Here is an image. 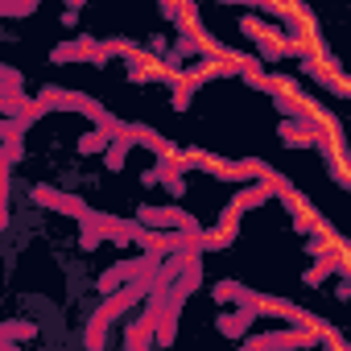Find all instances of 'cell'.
<instances>
[{
    "label": "cell",
    "instance_id": "7c38bea8",
    "mask_svg": "<svg viewBox=\"0 0 351 351\" xmlns=\"http://www.w3.org/2000/svg\"><path fill=\"white\" fill-rule=\"evenodd\" d=\"M211 298H215V302H232V306H252L256 293H252L248 285H240V281H215V285H211Z\"/></svg>",
    "mask_w": 351,
    "mask_h": 351
},
{
    "label": "cell",
    "instance_id": "6da1fadb",
    "mask_svg": "<svg viewBox=\"0 0 351 351\" xmlns=\"http://www.w3.org/2000/svg\"><path fill=\"white\" fill-rule=\"evenodd\" d=\"M141 302H145V281H128V285H120L116 293H108V302L87 318L83 347H87V351H104V343H108V326H112L120 314H128L132 306H141Z\"/></svg>",
    "mask_w": 351,
    "mask_h": 351
},
{
    "label": "cell",
    "instance_id": "5bb4252c",
    "mask_svg": "<svg viewBox=\"0 0 351 351\" xmlns=\"http://www.w3.org/2000/svg\"><path fill=\"white\" fill-rule=\"evenodd\" d=\"M169 54H178L182 62L195 58V54H199V34H195L191 25H178V38H173V50H169Z\"/></svg>",
    "mask_w": 351,
    "mask_h": 351
},
{
    "label": "cell",
    "instance_id": "d6986e66",
    "mask_svg": "<svg viewBox=\"0 0 351 351\" xmlns=\"http://www.w3.org/2000/svg\"><path fill=\"white\" fill-rule=\"evenodd\" d=\"M38 9V0H0V17H34Z\"/></svg>",
    "mask_w": 351,
    "mask_h": 351
},
{
    "label": "cell",
    "instance_id": "7a4b0ae2",
    "mask_svg": "<svg viewBox=\"0 0 351 351\" xmlns=\"http://www.w3.org/2000/svg\"><path fill=\"white\" fill-rule=\"evenodd\" d=\"M269 195H273V186L269 182H252L248 191H240L228 207H223V215H219V223L211 228V232H203L207 236V252H219V248H228L232 240H236V228H240V219L248 215V211H256L261 203H269Z\"/></svg>",
    "mask_w": 351,
    "mask_h": 351
},
{
    "label": "cell",
    "instance_id": "e0dca14e",
    "mask_svg": "<svg viewBox=\"0 0 351 351\" xmlns=\"http://www.w3.org/2000/svg\"><path fill=\"white\" fill-rule=\"evenodd\" d=\"M9 173H13V165L0 157V232L9 228V182H13Z\"/></svg>",
    "mask_w": 351,
    "mask_h": 351
},
{
    "label": "cell",
    "instance_id": "4316f807",
    "mask_svg": "<svg viewBox=\"0 0 351 351\" xmlns=\"http://www.w3.org/2000/svg\"><path fill=\"white\" fill-rule=\"evenodd\" d=\"M5 347H9V343H5V339H0V351H5Z\"/></svg>",
    "mask_w": 351,
    "mask_h": 351
},
{
    "label": "cell",
    "instance_id": "ffe728a7",
    "mask_svg": "<svg viewBox=\"0 0 351 351\" xmlns=\"http://www.w3.org/2000/svg\"><path fill=\"white\" fill-rule=\"evenodd\" d=\"M0 91H25V75L17 66H0Z\"/></svg>",
    "mask_w": 351,
    "mask_h": 351
},
{
    "label": "cell",
    "instance_id": "30bf717a",
    "mask_svg": "<svg viewBox=\"0 0 351 351\" xmlns=\"http://www.w3.org/2000/svg\"><path fill=\"white\" fill-rule=\"evenodd\" d=\"M252 322H256V306H240L236 314H219V335L244 339V335L252 330Z\"/></svg>",
    "mask_w": 351,
    "mask_h": 351
},
{
    "label": "cell",
    "instance_id": "7402d4cb",
    "mask_svg": "<svg viewBox=\"0 0 351 351\" xmlns=\"http://www.w3.org/2000/svg\"><path fill=\"white\" fill-rule=\"evenodd\" d=\"M161 186L169 191V199H182V195H186V178H165Z\"/></svg>",
    "mask_w": 351,
    "mask_h": 351
},
{
    "label": "cell",
    "instance_id": "d4e9b609",
    "mask_svg": "<svg viewBox=\"0 0 351 351\" xmlns=\"http://www.w3.org/2000/svg\"><path fill=\"white\" fill-rule=\"evenodd\" d=\"M13 132V120H0V136H9Z\"/></svg>",
    "mask_w": 351,
    "mask_h": 351
},
{
    "label": "cell",
    "instance_id": "8fae6325",
    "mask_svg": "<svg viewBox=\"0 0 351 351\" xmlns=\"http://www.w3.org/2000/svg\"><path fill=\"white\" fill-rule=\"evenodd\" d=\"M132 42L128 38H108V42H95V54H91V66H108L112 58H132Z\"/></svg>",
    "mask_w": 351,
    "mask_h": 351
},
{
    "label": "cell",
    "instance_id": "ba28073f",
    "mask_svg": "<svg viewBox=\"0 0 351 351\" xmlns=\"http://www.w3.org/2000/svg\"><path fill=\"white\" fill-rule=\"evenodd\" d=\"M91 54H95V38H91V34H79L75 42L54 46V50H50V62H54V66H66V62H91Z\"/></svg>",
    "mask_w": 351,
    "mask_h": 351
},
{
    "label": "cell",
    "instance_id": "9a60e30c",
    "mask_svg": "<svg viewBox=\"0 0 351 351\" xmlns=\"http://www.w3.org/2000/svg\"><path fill=\"white\" fill-rule=\"evenodd\" d=\"M128 149H132V141H128V136H116V141L104 149V165L120 173V169H124V161H128Z\"/></svg>",
    "mask_w": 351,
    "mask_h": 351
},
{
    "label": "cell",
    "instance_id": "3957f363",
    "mask_svg": "<svg viewBox=\"0 0 351 351\" xmlns=\"http://www.w3.org/2000/svg\"><path fill=\"white\" fill-rule=\"evenodd\" d=\"M330 326H289V330H261L252 339H244L236 351H293V347H314L322 343Z\"/></svg>",
    "mask_w": 351,
    "mask_h": 351
},
{
    "label": "cell",
    "instance_id": "8992f818",
    "mask_svg": "<svg viewBox=\"0 0 351 351\" xmlns=\"http://www.w3.org/2000/svg\"><path fill=\"white\" fill-rule=\"evenodd\" d=\"M29 195H34V203H38V207H50V211H58V215H71V219H83V215L91 211V203H87V199L66 195V191H54V186H34Z\"/></svg>",
    "mask_w": 351,
    "mask_h": 351
},
{
    "label": "cell",
    "instance_id": "2e32d148",
    "mask_svg": "<svg viewBox=\"0 0 351 351\" xmlns=\"http://www.w3.org/2000/svg\"><path fill=\"white\" fill-rule=\"evenodd\" d=\"M108 145H112V136H108L104 128H91V132H83V136H79V145H75V149H79L83 157H91V153H104Z\"/></svg>",
    "mask_w": 351,
    "mask_h": 351
},
{
    "label": "cell",
    "instance_id": "5b68a950",
    "mask_svg": "<svg viewBox=\"0 0 351 351\" xmlns=\"http://www.w3.org/2000/svg\"><path fill=\"white\" fill-rule=\"evenodd\" d=\"M136 223L145 228V232H203V223L191 215V211H182V207H136Z\"/></svg>",
    "mask_w": 351,
    "mask_h": 351
},
{
    "label": "cell",
    "instance_id": "484cf974",
    "mask_svg": "<svg viewBox=\"0 0 351 351\" xmlns=\"http://www.w3.org/2000/svg\"><path fill=\"white\" fill-rule=\"evenodd\" d=\"M5 351H21V347H17V343H9V347H5Z\"/></svg>",
    "mask_w": 351,
    "mask_h": 351
},
{
    "label": "cell",
    "instance_id": "4fadbf2b",
    "mask_svg": "<svg viewBox=\"0 0 351 351\" xmlns=\"http://www.w3.org/2000/svg\"><path fill=\"white\" fill-rule=\"evenodd\" d=\"M38 335V322H29V318H9V322H0V339L5 343H25V339H34Z\"/></svg>",
    "mask_w": 351,
    "mask_h": 351
},
{
    "label": "cell",
    "instance_id": "83f0119b",
    "mask_svg": "<svg viewBox=\"0 0 351 351\" xmlns=\"http://www.w3.org/2000/svg\"><path fill=\"white\" fill-rule=\"evenodd\" d=\"M0 141H5V136H0Z\"/></svg>",
    "mask_w": 351,
    "mask_h": 351
},
{
    "label": "cell",
    "instance_id": "52a82bcc",
    "mask_svg": "<svg viewBox=\"0 0 351 351\" xmlns=\"http://www.w3.org/2000/svg\"><path fill=\"white\" fill-rule=\"evenodd\" d=\"M252 306H256V314L285 318L289 326H326V322H318L314 314H306V310H298L293 302H281V298H265V293H256V298H252Z\"/></svg>",
    "mask_w": 351,
    "mask_h": 351
},
{
    "label": "cell",
    "instance_id": "277c9868",
    "mask_svg": "<svg viewBox=\"0 0 351 351\" xmlns=\"http://www.w3.org/2000/svg\"><path fill=\"white\" fill-rule=\"evenodd\" d=\"M34 108L46 116V112H79V116H91L95 124L108 120V108L83 91H66V87H42V95L34 99Z\"/></svg>",
    "mask_w": 351,
    "mask_h": 351
},
{
    "label": "cell",
    "instance_id": "9c48e42d",
    "mask_svg": "<svg viewBox=\"0 0 351 351\" xmlns=\"http://www.w3.org/2000/svg\"><path fill=\"white\" fill-rule=\"evenodd\" d=\"M153 330H157V322L149 314H141L136 322H128L124 326V351H153Z\"/></svg>",
    "mask_w": 351,
    "mask_h": 351
},
{
    "label": "cell",
    "instance_id": "44dd1931",
    "mask_svg": "<svg viewBox=\"0 0 351 351\" xmlns=\"http://www.w3.org/2000/svg\"><path fill=\"white\" fill-rule=\"evenodd\" d=\"M99 244H104V236H99L95 228H87V223H83V236H79V248H83V252H95Z\"/></svg>",
    "mask_w": 351,
    "mask_h": 351
},
{
    "label": "cell",
    "instance_id": "ac0fdd59",
    "mask_svg": "<svg viewBox=\"0 0 351 351\" xmlns=\"http://www.w3.org/2000/svg\"><path fill=\"white\" fill-rule=\"evenodd\" d=\"M0 157H5L9 165H17V161L25 157V136H21V132H9L5 141H0Z\"/></svg>",
    "mask_w": 351,
    "mask_h": 351
},
{
    "label": "cell",
    "instance_id": "cb8c5ba5",
    "mask_svg": "<svg viewBox=\"0 0 351 351\" xmlns=\"http://www.w3.org/2000/svg\"><path fill=\"white\" fill-rule=\"evenodd\" d=\"M335 298H339V302H351V285H347V281H339V289H335Z\"/></svg>",
    "mask_w": 351,
    "mask_h": 351
},
{
    "label": "cell",
    "instance_id": "603a6c76",
    "mask_svg": "<svg viewBox=\"0 0 351 351\" xmlns=\"http://www.w3.org/2000/svg\"><path fill=\"white\" fill-rule=\"evenodd\" d=\"M62 25H66V29H75V25H79V13H75V9H66V13H62Z\"/></svg>",
    "mask_w": 351,
    "mask_h": 351
}]
</instances>
